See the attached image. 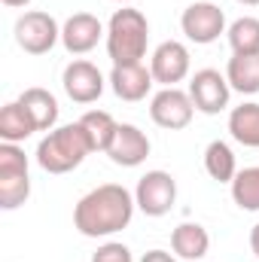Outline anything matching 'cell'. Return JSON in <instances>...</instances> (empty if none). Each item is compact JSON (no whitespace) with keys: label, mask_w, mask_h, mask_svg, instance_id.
I'll return each mask as SVG.
<instances>
[{"label":"cell","mask_w":259,"mask_h":262,"mask_svg":"<svg viewBox=\"0 0 259 262\" xmlns=\"http://www.w3.org/2000/svg\"><path fill=\"white\" fill-rule=\"evenodd\" d=\"M137 201L125 186L119 183H104L76 201L73 207V226L85 238H107L122 232L134 216Z\"/></svg>","instance_id":"1"},{"label":"cell","mask_w":259,"mask_h":262,"mask_svg":"<svg viewBox=\"0 0 259 262\" xmlns=\"http://www.w3.org/2000/svg\"><path fill=\"white\" fill-rule=\"evenodd\" d=\"M89 152H95V149H92V140H89L85 128L79 122H70V125L46 131V137L37 143L34 156L46 174H67V171L79 168Z\"/></svg>","instance_id":"2"},{"label":"cell","mask_w":259,"mask_h":262,"mask_svg":"<svg viewBox=\"0 0 259 262\" xmlns=\"http://www.w3.org/2000/svg\"><path fill=\"white\" fill-rule=\"evenodd\" d=\"M149 21L140 9L122 6L110 15L107 25V55L113 64H137L146 58Z\"/></svg>","instance_id":"3"},{"label":"cell","mask_w":259,"mask_h":262,"mask_svg":"<svg viewBox=\"0 0 259 262\" xmlns=\"http://www.w3.org/2000/svg\"><path fill=\"white\" fill-rule=\"evenodd\" d=\"M31 195L28 156L18 143H0V207L15 210Z\"/></svg>","instance_id":"4"},{"label":"cell","mask_w":259,"mask_h":262,"mask_svg":"<svg viewBox=\"0 0 259 262\" xmlns=\"http://www.w3.org/2000/svg\"><path fill=\"white\" fill-rule=\"evenodd\" d=\"M58 40H61V28H58V21L49 12L31 9V12L18 15V21H15V43L28 55H46Z\"/></svg>","instance_id":"5"},{"label":"cell","mask_w":259,"mask_h":262,"mask_svg":"<svg viewBox=\"0 0 259 262\" xmlns=\"http://www.w3.org/2000/svg\"><path fill=\"white\" fill-rule=\"evenodd\" d=\"M180 28L186 34V40H192L198 46H207V43L220 40V34H226V12L210 0H195L183 9Z\"/></svg>","instance_id":"6"},{"label":"cell","mask_w":259,"mask_h":262,"mask_svg":"<svg viewBox=\"0 0 259 262\" xmlns=\"http://www.w3.org/2000/svg\"><path fill=\"white\" fill-rule=\"evenodd\" d=\"M195 116V104L189 98V92L171 85V89H162L153 95L149 101V119L159 125V128H168V131H180L192 122Z\"/></svg>","instance_id":"7"},{"label":"cell","mask_w":259,"mask_h":262,"mask_svg":"<svg viewBox=\"0 0 259 262\" xmlns=\"http://www.w3.org/2000/svg\"><path fill=\"white\" fill-rule=\"evenodd\" d=\"M134 201L146 216H165L177 201V180L168 171H146L137 180Z\"/></svg>","instance_id":"8"},{"label":"cell","mask_w":259,"mask_h":262,"mask_svg":"<svg viewBox=\"0 0 259 262\" xmlns=\"http://www.w3.org/2000/svg\"><path fill=\"white\" fill-rule=\"evenodd\" d=\"M229 95H232V85L229 79L213 70V67H204V70H195L192 79H189V98H192L195 110L204 113V116H217L229 107Z\"/></svg>","instance_id":"9"},{"label":"cell","mask_w":259,"mask_h":262,"mask_svg":"<svg viewBox=\"0 0 259 262\" xmlns=\"http://www.w3.org/2000/svg\"><path fill=\"white\" fill-rule=\"evenodd\" d=\"M189 67H192V58H189V49L180 43V40H165L156 46L153 58H149V70H153V79L162 82L165 89L183 82L189 76Z\"/></svg>","instance_id":"10"},{"label":"cell","mask_w":259,"mask_h":262,"mask_svg":"<svg viewBox=\"0 0 259 262\" xmlns=\"http://www.w3.org/2000/svg\"><path fill=\"white\" fill-rule=\"evenodd\" d=\"M61 85H64L67 98L76 101V104H95L101 95H104V73L92 61H70L64 67V76H61Z\"/></svg>","instance_id":"11"},{"label":"cell","mask_w":259,"mask_h":262,"mask_svg":"<svg viewBox=\"0 0 259 262\" xmlns=\"http://www.w3.org/2000/svg\"><path fill=\"white\" fill-rule=\"evenodd\" d=\"M101 37H107V31H104L101 18L92 15V12H73L61 28V43H64V49L70 55L92 52L101 43Z\"/></svg>","instance_id":"12"},{"label":"cell","mask_w":259,"mask_h":262,"mask_svg":"<svg viewBox=\"0 0 259 262\" xmlns=\"http://www.w3.org/2000/svg\"><path fill=\"white\" fill-rule=\"evenodd\" d=\"M149 149H153L149 137L137 128V125H131V122H119L113 143L107 146V156H110V162H113V165L137 168V165H143V162H146Z\"/></svg>","instance_id":"13"},{"label":"cell","mask_w":259,"mask_h":262,"mask_svg":"<svg viewBox=\"0 0 259 262\" xmlns=\"http://www.w3.org/2000/svg\"><path fill=\"white\" fill-rule=\"evenodd\" d=\"M153 70L143 64V61H137V64H113L110 70V85H113V95L119 98V101H143L146 95H149V89H153Z\"/></svg>","instance_id":"14"},{"label":"cell","mask_w":259,"mask_h":262,"mask_svg":"<svg viewBox=\"0 0 259 262\" xmlns=\"http://www.w3.org/2000/svg\"><path fill=\"white\" fill-rule=\"evenodd\" d=\"M18 101L25 104V110L31 113V119L37 122V131H52L58 122V101L52 92L34 85V89H25L18 95Z\"/></svg>","instance_id":"15"},{"label":"cell","mask_w":259,"mask_h":262,"mask_svg":"<svg viewBox=\"0 0 259 262\" xmlns=\"http://www.w3.org/2000/svg\"><path fill=\"white\" fill-rule=\"evenodd\" d=\"M171 250L180 256V259H201L207 256L210 250V235L204 226L198 223H180L174 232H171Z\"/></svg>","instance_id":"16"},{"label":"cell","mask_w":259,"mask_h":262,"mask_svg":"<svg viewBox=\"0 0 259 262\" xmlns=\"http://www.w3.org/2000/svg\"><path fill=\"white\" fill-rule=\"evenodd\" d=\"M37 131V122L31 119V113L25 110L21 101H9L0 110V140L3 143H21Z\"/></svg>","instance_id":"17"},{"label":"cell","mask_w":259,"mask_h":262,"mask_svg":"<svg viewBox=\"0 0 259 262\" xmlns=\"http://www.w3.org/2000/svg\"><path fill=\"white\" fill-rule=\"evenodd\" d=\"M229 131L241 146H253L259 149V104L247 101L241 107H235L229 113Z\"/></svg>","instance_id":"18"},{"label":"cell","mask_w":259,"mask_h":262,"mask_svg":"<svg viewBox=\"0 0 259 262\" xmlns=\"http://www.w3.org/2000/svg\"><path fill=\"white\" fill-rule=\"evenodd\" d=\"M226 79L241 95L259 92V55H232L226 67Z\"/></svg>","instance_id":"19"},{"label":"cell","mask_w":259,"mask_h":262,"mask_svg":"<svg viewBox=\"0 0 259 262\" xmlns=\"http://www.w3.org/2000/svg\"><path fill=\"white\" fill-rule=\"evenodd\" d=\"M204 171L217 180V183H232L235 174H238V165H235V152L226 140H210L207 149H204Z\"/></svg>","instance_id":"20"},{"label":"cell","mask_w":259,"mask_h":262,"mask_svg":"<svg viewBox=\"0 0 259 262\" xmlns=\"http://www.w3.org/2000/svg\"><path fill=\"white\" fill-rule=\"evenodd\" d=\"M79 125L85 128V134H89L95 152H107V146L113 143L116 128H119V122H116L107 110H89V113L79 119Z\"/></svg>","instance_id":"21"},{"label":"cell","mask_w":259,"mask_h":262,"mask_svg":"<svg viewBox=\"0 0 259 262\" xmlns=\"http://www.w3.org/2000/svg\"><path fill=\"white\" fill-rule=\"evenodd\" d=\"M229 46L235 55H259V18L244 15L229 25Z\"/></svg>","instance_id":"22"},{"label":"cell","mask_w":259,"mask_h":262,"mask_svg":"<svg viewBox=\"0 0 259 262\" xmlns=\"http://www.w3.org/2000/svg\"><path fill=\"white\" fill-rule=\"evenodd\" d=\"M232 198L241 210H259V165L244 168L232 180Z\"/></svg>","instance_id":"23"},{"label":"cell","mask_w":259,"mask_h":262,"mask_svg":"<svg viewBox=\"0 0 259 262\" xmlns=\"http://www.w3.org/2000/svg\"><path fill=\"white\" fill-rule=\"evenodd\" d=\"M92 262H134L131 259V250L119 241H107L98 247V253L92 256Z\"/></svg>","instance_id":"24"},{"label":"cell","mask_w":259,"mask_h":262,"mask_svg":"<svg viewBox=\"0 0 259 262\" xmlns=\"http://www.w3.org/2000/svg\"><path fill=\"white\" fill-rule=\"evenodd\" d=\"M140 262H177L168 250H149V253H143V259Z\"/></svg>","instance_id":"25"},{"label":"cell","mask_w":259,"mask_h":262,"mask_svg":"<svg viewBox=\"0 0 259 262\" xmlns=\"http://www.w3.org/2000/svg\"><path fill=\"white\" fill-rule=\"evenodd\" d=\"M250 250H253V253L259 256V223L253 226V229H250Z\"/></svg>","instance_id":"26"},{"label":"cell","mask_w":259,"mask_h":262,"mask_svg":"<svg viewBox=\"0 0 259 262\" xmlns=\"http://www.w3.org/2000/svg\"><path fill=\"white\" fill-rule=\"evenodd\" d=\"M31 0H3V6H9V9H18V6H28Z\"/></svg>","instance_id":"27"},{"label":"cell","mask_w":259,"mask_h":262,"mask_svg":"<svg viewBox=\"0 0 259 262\" xmlns=\"http://www.w3.org/2000/svg\"><path fill=\"white\" fill-rule=\"evenodd\" d=\"M241 6H259V0H238Z\"/></svg>","instance_id":"28"},{"label":"cell","mask_w":259,"mask_h":262,"mask_svg":"<svg viewBox=\"0 0 259 262\" xmlns=\"http://www.w3.org/2000/svg\"><path fill=\"white\" fill-rule=\"evenodd\" d=\"M113 3H131V0H113Z\"/></svg>","instance_id":"29"}]
</instances>
